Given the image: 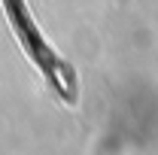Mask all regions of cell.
Listing matches in <instances>:
<instances>
[{"label": "cell", "instance_id": "obj_1", "mask_svg": "<svg viewBox=\"0 0 158 155\" xmlns=\"http://www.w3.org/2000/svg\"><path fill=\"white\" fill-rule=\"evenodd\" d=\"M3 12H6V21H9L12 34L19 40L21 52H24V55L31 58V64L43 73V79L52 85V91H55L64 103H76V97H79L76 70L49 46V40L43 37V31L37 27V21L31 15L27 3H24V0H3Z\"/></svg>", "mask_w": 158, "mask_h": 155}]
</instances>
